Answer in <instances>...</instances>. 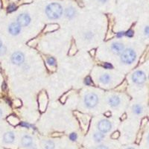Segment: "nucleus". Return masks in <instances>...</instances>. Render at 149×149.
<instances>
[{"label":"nucleus","mask_w":149,"mask_h":149,"mask_svg":"<svg viewBox=\"0 0 149 149\" xmlns=\"http://www.w3.org/2000/svg\"><path fill=\"white\" fill-rule=\"evenodd\" d=\"M46 14L50 19H56L61 17L63 14V8L58 3H52L46 8Z\"/></svg>","instance_id":"f257e3e1"},{"label":"nucleus","mask_w":149,"mask_h":149,"mask_svg":"<svg viewBox=\"0 0 149 149\" xmlns=\"http://www.w3.org/2000/svg\"><path fill=\"white\" fill-rule=\"evenodd\" d=\"M136 57V53L133 49H127L122 52L120 56V59L122 63L125 64H131L135 61Z\"/></svg>","instance_id":"f03ea898"},{"label":"nucleus","mask_w":149,"mask_h":149,"mask_svg":"<svg viewBox=\"0 0 149 149\" xmlns=\"http://www.w3.org/2000/svg\"><path fill=\"white\" fill-rule=\"evenodd\" d=\"M98 102V98L96 94L95 93H88L86 94L84 98V103L86 105V107L93 108L95 107Z\"/></svg>","instance_id":"7ed1b4c3"},{"label":"nucleus","mask_w":149,"mask_h":149,"mask_svg":"<svg viewBox=\"0 0 149 149\" xmlns=\"http://www.w3.org/2000/svg\"><path fill=\"white\" fill-rule=\"evenodd\" d=\"M133 81L137 84H142L144 83L146 80V74L142 71H136L132 75Z\"/></svg>","instance_id":"20e7f679"},{"label":"nucleus","mask_w":149,"mask_h":149,"mask_svg":"<svg viewBox=\"0 0 149 149\" xmlns=\"http://www.w3.org/2000/svg\"><path fill=\"white\" fill-rule=\"evenodd\" d=\"M25 61V56L21 52H16L11 56V62L15 65H21Z\"/></svg>","instance_id":"39448f33"},{"label":"nucleus","mask_w":149,"mask_h":149,"mask_svg":"<svg viewBox=\"0 0 149 149\" xmlns=\"http://www.w3.org/2000/svg\"><path fill=\"white\" fill-rule=\"evenodd\" d=\"M111 123L109 121L104 120V119L101 120L98 124V129L100 132L103 133V134L108 132L109 130L111 129Z\"/></svg>","instance_id":"423d86ee"},{"label":"nucleus","mask_w":149,"mask_h":149,"mask_svg":"<svg viewBox=\"0 0 149 149\" xmlns=\"http://www.w3.org/2000/svg\"><path fill=\"white\" fill-rule=\"evenodd\" d=\"M31 22V18L27 14H21L17 17V23L20 26H29Z\"/></svg>","instance_id":"0eeeda50"},{"label":"nucleus","mask_w":149,"mask_h":149,"mask_svg":"<svg viewBox=\"0 0 149 149\" xmlns=\"http://www.w3.org/2000/svg\"><path fill=\"white\" fill-rule=\"evenodd\" d=\"M9 33L12 35H18L21 31V26L17 22H12L8 27Z\"/></svg>","instance_id":"6e6552de"},{"label":"nucleus","mask_w":149,"mask_h":149,"mask_svg":"<svg viewBox=\"0 0 149 149\" xmlns=\"http://www.w3.org/2000/svg\"><path fill=\"white\" fill-rule=\"evenodd\" d=\"M124 45L121 42H113L111 46V49L113 52L116 54H122V52L124 51Z\"/></svg>","instance_id":"1a4fd4ad"},{"label":"nucleus","mask_w":149,"mask_h":149,"mask_svg":"<svg viewBox=\"0 0 149 149\" xmlns=\"http://www.w3.org/2000/svg\"><path fill=\"white\" fill-rule=\"evenodd\" d=\"M14 138H15V136H14V133L10 131V132H7L4 134L3 141L5 143L9 144V143H12V142H14Z\"/></svg>","instance_id":"9d476101"},{"label":"nucleus","mask_w":149,"mask_h":149,"mask_svg":"<svg viewBox=\"0 0 149 149\" xmlns=\"http://www.w3.org/2000/svg\"><path fill=\"white\" fill-rule=\"evenodd\" d=\"M22 145L24 147H30L32 145V138L28 135L24 136L22 139Z\"/></svg>","instance_id":"9b49d317"},{"label":"nucleus","mask_w":149,"mask_h":149,"mask_svg":"<svg viewBox=\"0 0 149 149\" xmlns=\"http://www.w3.org/2000/svg\"><path fill=\"white\" fill-rule=\"evenodd\" d=\"M109 104H110L111 107H116V106H118L120 104V98L118 96H116V95H113V96L110 97L109 98Z\"/></svg>","instance_id":"f8f14e48"},{"label":"nucleus","mask_w":149,"mask_h":149,"mask_svg":"<svg viewBox=\"0 0 149 149\" xmlns=\"http://www.w3.org/2000/svg\"><path fill=\"white\" fill-rule=\"evenodd\" d=\"M93 138L95 139V142H100L103 140V139L104 138V134L102 132H97L95 133L94 136H93Z\"/></svg>","instance_id":"ddd939ff"},{"label":"nucleus","mask_w":149,"mask_h":149,"mask_svg":"<svg viewBox=\"0 0 149 149\" xmlns=\"http://www.w3.org/2000/svg\"><path fill=\"white\" fill-rule=\"evenodd\" d=\"M74 14H75V10H74V9L73 8L70 7L66 9V16L68 18H72L74 16Z\"/></svg>","instance_id":"4468645a"},{"label":"nucleus","mask_w":149,"mask_h":149,"mask_svg":"<svg viewBox=\"0 0 149 149\" xmlns=\"http://www.w3.org/2000/svg\"><path fill=\"white\" fill-rule=\"evenodd\" d=\"M100 80V82H102V84H107L110 81V76L107 74H102V76L99 78Z\"/></svg>","instance_id":"2eb2a0df"},{"label":"nucleus","mask_w":149,"mask_h":149,"mask_svg":"<svg viewBox=\"0 0 149 149\" xmlns=\"http://www.w3.org/2000/svg\"><path fill=\"white\" fill-rule=\"evenodd\" d=\"M44 147L46 149H54V143L51 140H48L45 142Z\"/></svg>","instance_id":"dca6fc26"},{"label":"nucleus","mask_w":149,"mask_h":149,"mask_svg":"<svg viewBox=\"0 0 149 149\" xmlns=\"http://www.w3.org/2000/svg\"><path fill=\"white\" fill-rule=\"evenodd\" d=\"M133 110H134V113L137 114L138 115V114H140L141 113H142V108L140 105L136 104L135 106H134V107H133Z\"/></svg>","instance_id":"f3484780"},{"label":"nucleus","mask_w":149,"mask_h":149,"mask_svg":"<svg viewBox=\"0 0 149 149\" xmlns=\"http://www.w3.org/2000/svg\"><path fill=\"white\" fill-rule=\"evenodd\" d=\"M47 63L48 64L50 65V66H55L56 65V60L54 59L52 57H50L47 59Z\"/></svg>","instance_id":"a211bd4d"},{"label":"nucleus","mask_w":149,"mask_h":149,"mask_svg":"<svg viewBox=\"0 0 149 149\" xmlns=\"http://www.w3.org/2000/svg\"><path fill=\"white\" fill-rule=\"evenodd\" d=\"M77 134H74V133H72V134H71L70 135V140L72 141H75L77 139Z\"/></svg>","instance_id":"6ab92c4d"},{"label":"nucleus","mask_w":149,"mask_h":149,"mask_svg":"<svg viewBox=\"0 0 149 149\" xmlns=\"http://www.w3.org/2000/svg\"><path fill=\"white\" fill-rule=\"evenodd\" d=\"M16 10H17V7H16V5H9L8 10V12H13Z\"/></svg>","instance_id":"aec40b11"},{"label":"nucleus","mask_w":149,"mask_h":149,"mask_svg":"<svg viewBox=\"0 0 149 149\" xmlns=\"http://www.w3.org/2000/svg\"><path fill=\"white\" fill-rule=\"evenodd\" d=\"M85 84H86V85H90V84H91V83H92V80H91V78H90V77H86V78H85Z\"/></svg>","instance_id":"412c9836"},{"label":"nucleus","mask_w":149,"mask_h":149,"mask_svg":"<svg viewBox=\"0 0 149 149\" xmlns=\"http://www.w3.org/2000/svg\"><path fill=\"white\" fill-rule=\"evenodd\" d=\"M6 53V48L5 47H2L0 48V55L2 56Z\"/></svg>","instance_id":"4be33fe9"},{"label":"nucleus","mask_w":149,"mask_h":149,"mask_svg":"<svg viewBox=\"0 0 149 149\" xmlns=\"http://www.w3.org/2000/svg\"><path fill=\"white\" fill-rule=\"evenodd\" d=\"M125 34L127 36V37H133V36H134V31H133L132 30H128L127 32L125 33Z\"/></svg>","instance_id":"5701e85b"},{"label":"nucleus","mask_w":149,"mask_h":149,"mask_svg":"<svg viewBox=\"0 0 149 149\" xmlns=\"http://www.w3.org/2000/svg\"><path fill=\"white\" fill-rule=\"evenodd\" d=\"M93 34H92L91 32H88V33H86V34H85V37H86V39L87 40H90L92 39V37H93Z\"/></svg>","instance_id":"b1692460"},{"label":"nucleus","mask_w":149,"mask_h":149,"mask_svg":"<svg viewBox=\"0 0 149 149\" xmlns=\"http://www.w3.org/2000/svg\"><path fill=\"white\" fill-rule=\"evenodd\" d=\"M144 32L147 37H149V26H146L144 29Z\"/></svg>","instance_id":"393cba45"},{"label":"nucleus","mask_w":149,"mask_h":149,"mask_svg":"<svg viewBox=\"0 0 149 149\" xmlns=\"http://www.w3.org/2000/svg\"><path fill=\"white\" fill-rule=\"evenodd\" d=\"M104 67L105 69H112V68H113V66L109 63H105L104 65Z\"/></svg>","instance_id":"a878e982"},{"label":"nucleus","mask_w":149,"mask_h":149,"mask_svg":"<svg viewBox=\"0 0 149 149\" xmlns=\"http://www.w3.org/2000/svg\"><path fill=\"white\" fill-rule=\"evenodd\" d=\"M119 132H115L113 133V135H112V138H113V139H116V138L119 137Z\"/></svg>","instance_id":"bb28decb"},{"label":"nucleus","mask_w":149,"mask_h":149,"mask_svg":"<svg viewBox=\"0 0 149 149\" xmlns=\"http://www.w3.org/2000/svg\"><path fill=\"white\" fill-rule=\"evenodd\" d=\"M95 149H108V148L107 146H99L96 148Z\"/></svg>","instance_id":"cd10ccee"},{"label":"nucleus","mask_w":149,"mask_h":149,"mask_svg":"<svg viewBox=\"0 0 149 149\" xmlns=\"http://www.w3.org/2000/svg\"><path fill=\"white\" fill-rule=\"evenodd\" d=\"M125 34V32H119V33H117V37H122V36H124Z\"/></svg>","instance_id":"c85d7f7f"},{"label":"nucleus","mask_w":149,"mask_h":149,"mask_svg":"<svg viewBox=\"0 0 149 149\" xmlns=\"http://www.w3.org/2000/svg\"><path fill=\"white\" fill-rule=\"evenodd\" d=\"M21 125H22V126H25V127H29L31 126L30 125H29V124L25 123V122H22V123H21Z\"/></svg>","instance_id":"c756f323"},{"label":"nucleus","mask_w":149,"mask_h":149,"mask_svg":"<svg viewBox=\"0 0 149 149\" xmlns=\"http://www.w3.org/2000/svg\"><path fill=\"white\" fill-rule=\"evenodd\" d=\"M99 1H100V2H103V3H104V2H107V0H99Z\"/></svg>","instance_id":"7c9ffc66"},{"label":"nucleus","mask_w":149,"mask_h":149,"mask_svg":"<svg viewBox=\"0 0 149 149\" xmlns=\"http://www.w3.org/2000/svg\"><path fill=\"white\" fill-rule=\"evenodd\" d=\"M2 110L0 109V117L2 116Z\"/></svg>","instance_id":"2f4dec72"},{"label":"nucleus","mask_w":149,"mask_h":149,"mask_svg":"<svg viewBox=\"0 0 149 149\" xmlns=\"http://www.w3.org/2000/svg\"><path fill=\"white\" fill-rule=\"evenodd\" d=\"M2 41H1V40H0V48H2Z\"/></svg>","instance_id":"473e14b6"},{"label":"nucleus","mask_w":149,"mask_h":149,"mask_svg":"<svg viewBox=\"0 0 149 149\" xmlns=\"http://www.w3.org/2000/svg\"><path fill=\"white\" fill-rule=\"evenodd\" d=\"M126 149H135V148H127Z\"/></svg>","instance_id":"72a5a7b5"},{"label":"nucleus","mask_w":149,"mask_h":149,"mask_svg":"<svg viewBox=\"0 0 149 149\" xmlns=\"http://www.w3.org/2000/svg\"><path fill=\"white\" fill-rule=\"evenodd\" d=\"M148 142H149V135H148Z\"/></svg>","instance_id":"f704fd0d"}]
</instances>
